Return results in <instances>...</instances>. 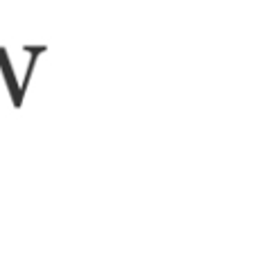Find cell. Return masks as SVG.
<instances>
[{"instance_id":"6da1fadb","label":"cell","mask_w":260,"mask_h":258,"mask_svg":"<svg viewBox=\"0 0 260 258\" xmlns=\"http://www.w3.org/2000/svg\"><path fill=\"white\" fill-rule=\"evenodd\" d=\"M0 68H3V77L7 82V88H9V95H12V104L16 109H21L23 104V91L16 82V73L12 68V61L7 57V48H0Z\"/></svg>"}]
</instances>
